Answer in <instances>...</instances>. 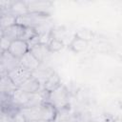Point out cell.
I'll list each match as a JSON object with an SVG mask.
<instances>
[{
	"label": "cell",
	"instance_id": "30bf717a",
	"mask_svg": "<svg viewBox=\"0 0 122 122\" xmlns=\"http://www.w3.org/2000/svg\"><path fill=\"white\" fill-rule=\"evenodd\" d=\"M19 89H21L22 91H24L28 93H36V92H39L43 90L39 81L35 77H33L32 75L25 83H23L19 87Z\"/></svg>",
	"mask_w": 122,
	"mask_h": 122
},
{
	"label": "cell",
	"instance_id": "9c48e42d",
	"mask_svg": "<svg viewBox=\"0 0 122 122\" xmlns=\"http://www.w3.org/2000/svg\"><path fill=\"white\" fill-rule=\"evenodd\" d=\"M29 12H39V13H48V9L51 8V2L45 1H30L26 2Z\"/></svg>",
	"mask_w": 122,
	"mask_h": 122
},
{
	"label": "cell",
	"instance_id": "52a82bcc",
	"mask_svg": "<svg viewBox=\"0 0 122 122\" xmlns=\"http://www.w3.org/2000/svg\"><path fill=\"white\" fill-rule=\"evenodd\" d=\"M53 72H54L53 70H51V69L49 68V67H45L44 64H41V66H40L38 69H36L35 71H33L31 72V75H32L33 77H35V78L39 81V83L41 84L42 89H43L45 83L47 82V80L50 78V76H51Z\"/></svg>",
	"mask_w": 122,
	"mask_h": 122
},
{
	"label": "cell",
	"instance_id": "277c9868",
	"mask_svg": "<svg viewBox=\"0 0 122 122\" xmlns=\"http://www.w3.org/2000/svg\"><path fill=\"white\" fill-rule=\"evenodd\" d=\"M20 66V60L11 55L8 51L1 52L0 58V73H9L10 71Z\"/></svg>",
	"mask_w": 122,
	"mask_h": 122
},
{
	"label": "cell",
	"instance_id": "8fae6325",
	"mask_svg": "<svg viewBox=\"0 0 122 122\" xmlns=\"http://www.w3.org/2000/svg\"><path fill=\"white\" fill-rule=\"evenodd\" d=\"M0 89H1V93L5 94H11L16 89H18L14 83L10 80L9 77L8 73H0Z\"/></svg>",
	"mask_w": 122,
	"mask_h": 122
},
{
	"label": "cell",
	"instance_id": "2e32d148",
	"mask_svg": "<svg viewBox=\"0 0 122 122\" xmlns=\"http://www.w3.org/2000/svg\"><path fill=\"white\" fill-rule=\"evenodd\" d=\"M48 48H49V50H50L51 52L59 51L63 48V42L60 39L55 38V37H53L51 35V40L48 43Z\"/></svg>",
	"mask_w": 122,
	"mask_h": 122
},
{
	"label": "cell",
	"instance_id": "6da1fadb",
	"mask_svg": "<svg viewBox=\"0 0 122 122\" xmlns=\"http://www.w3.org/2000/svg\"><path fill=\"white\" fill-rule=\"evenodd\" d=\"M70 95L67 88L64 85H61L56 90L48 93L47 102L52 105L58 112L62 110H66L69 107Z\"/></svg>",
	"mask_w": 122,
	"mask_h": 122
},
{
	"label": "cell",
	"instance_id": "5b68a950",
	"mask_svg": "<svg viewBox=\"0 0 122 122\" xmlns=\"http://www.w3.org/2000/svg\"><path fill=\"white\" fill-rule=\"evenodd\" d=\"M29 51H30V49H29L28 43L26 41H23V40L11 41L10 48L8 50V51L17 59L22 58Z\"/></svg>",
	"mask_w": 122,
	"mask_h": 122
},
{
	"label": "cell",
	"instance_id": "e0dca14e",
	"mask_svg": "<svg viewBox=\"0 0 122 122\" xmlns=\"http://www.w3.org/2000/svg\"><path fill=\"white\" fill-rule=\"evenodd\" d=\"M11 41L6 37L5 35H2L1 34V52H4V51H7L10 48V45Z\"/></svg>",
	"mask_w": 122,
	"mask_h": 122
},
{
	"label": "cell",
	"instance_id": "4fadbf2b",
	"mask_svg": "<svg viewBox=\"0 0 122 122\" xmlns=\"http://www.w3.org/2000/svg\"><path fill=\"white\" fill-rule=\"evenodd\" d=\"M62 84H61V80H60V77L58 76V74L54 71L51 76L50 78L47 80V82L45 83L44 87H43V90L46 91L48 93L56 90L58 87H60Z\"/></svg>",
	"mask_w": 122,
	"mask_h": 122
},
{
	"label": "cell",
	"instance_id": "8992f818",
	"mask_svg": "<svg viewBox=\"0 0 122 122\" xmlns=\"http://www.w3.org/2000/svg\"><path fill=\"white\" fill-rule=\"evenodd\" d=\"M19 60H20V65L23 66L24 68L28 69L31 72L33 71H35L36 69H38L41 66V64H42L30 51L22 58H20Z\"/></svg>",
	"mask_w": 122,
	"mask_h": 122
},
{
	"label": "cell",
	"instance_id": "9a60e30c",
	"mask_svg": "<svg viewBox=\"0 0 122 122\" xmlns=\"http://www.w3.org/2000/svg\"><path fill=\"white\" fill-rule=\"evenodd\" d=\"M16 16H14L11 13L4 14L1 15V20H0V25H1V30L16 24Z\"/></svg>",
	"mask_w": 122,
	"mask_h": 122
},
{
	"label": "cell",
	"instance_id": "7a4b0ae2",
	"mask_svg": "<svg viewBox=\"0 0 122 122\" xmlns=\"http://www.w3.org/2000/svg\"><path fill=\"white\" fill-rule=\"evenodd\" d=\"M27 30H28L27 27H24V26L19 25V24L16 23L14 25L1 30V34L8 37L10 41H14V40H23V41H25Z\"/></svg>",
	"mask_w": 122,
	"mask_h": 122
},
{
	"label": "cell",
	"instance_id": "3957f363",
	"mask_svg": "<svg viewBox=\"0 0 122 122\" xmlns=\"http://www.w3.org/2000/svg\"><path fill=\"white\" fill-rule=\"evenodd\" d=\"M8 75L10 78V80L14 83V85L17 88H19L23 83H25L31 76V71L20 65L15 69H13L12 71H10L8 73Z\"/></svg>",
	"mask_w": 122,
	"mask_h": 122
},
{
	"label": "cell",
	"instance_id": "ba28073f",
	"mask_svg": "<svg viewBox=\"0 0 122 122\" xmlns=\"http://www.w3.org/2000/svg\"><path fill=\"white\" fill-rule=\"evenodd\" d=\"M30 51L42 63L44 64V62L49 58L50 54H51V51L48 48V45L47 44H38V45H35L34 47L30 48Z\"/></svg>",
	"mask_w": 122,
	"mask_h": 122
},
{
	"label": "cell",
	"instance_id": "ac0fdd59",
	"mask_svg": "<svg viewBox=\"0 0 122 122\" xmlns=\"http://www.w3.org/2000/svg\"><path fill=\"white\" fill-rule=\"evenodd\" d=\"M0 122H14L13 114H11L10 112H1Z\"/></svg>",
	"mask_w": 122,
	"mask_h": 122
},
{
	"label": "cell",
	"instance_id": "5bb4252c",
	"mask_svg": "<svg viewBox=\"0 0 122 122\" xmlns=\"http://www.w3.org/2000/svg\"><path fill=\"white\" fill-rule=\"evenodd\" d=\"M88 46V40L83 39L82 37L75 35L74 38H72L71 42L70 43V48L74 52H80L84 51Z\"/></svg>",
	"mask_w": 122,
	"mask_h": 122
},
{
	"label": "cell",
	"instance_id": "d6986e66",
	"mask_svg": "<svg viewBox=\"0 0 122 122\" xmlns=\"http://www.w3.org/2000/svg\"><path fill=\"white\" fill-rule=\"evenodd\" d=\"M37 122H52V121H47V120H38Z\"/></svg>",
	"mask_w": 122,
	"mask_h": 122
},
{
	"label": "cell",
	"instance_id": "7c38bea8",
	"mask_svg": "<svg viewBox=\"0 0 122 122\" xmlns=\"http://www.w3.org/2000/svg\"><path fill=\"white\" fill-rule=\"evenodd\" d=\"M58 111L51 105L49 102H45L42 104L41 109V120H47V121H54Z\"/></svg>",
	"mask_w": 122,
	"mask_h": 122
}]
</instances>
